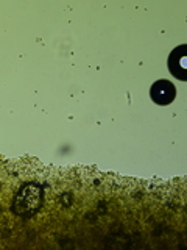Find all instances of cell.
Here are the masks:
<instances>
[{
    "mask_svg": "<svg viewBox=\"0 0 187 250\" xmlns=\"http://www.w3.org/2000/svg\"><path fill=\"white\" fill-rule=\"evenodd\" d=\"M150 97L156 105L166 106L170 105L176 97L175 84L168 80H158L151 84L150 88Z\"/></svg>",
    "mask_w": 187,
    "mask_h": 250,
    "instance_id": "7a4b0ae2",
    "label": "cell"
},
{
    "mask_svg": "<svg viewBox=\"0 0 187 250\" xmlns=\"http://www.w3.org/2000/svg\"><path fill=\"white\" fill-rule=\"evenodd\" d=\"M168 69L178 80H187V45L181 44L171 50L168 57Z\"/></svg>",
    "mask_w": 187,
    "mask_h": 250,
    "instance_id": "3957f363",
    "label": "cell"
},
{
    "mask_svg": "<svg viewBox=\"0 0 187 250\" xmlns=\"http://www.w3.org/2000/svg\"><path fill=\"white\" fill-rule=\"evenodd\" d=\"M42 205V189L36 183H28L18 192L11 205L14 214L20 217H30Z\"/></svg>",
    "mask_w": 187,
    "mask_h": 250,
    "instance_id": "6da1fadb",
    "label": "cell"
}]
</instances>
